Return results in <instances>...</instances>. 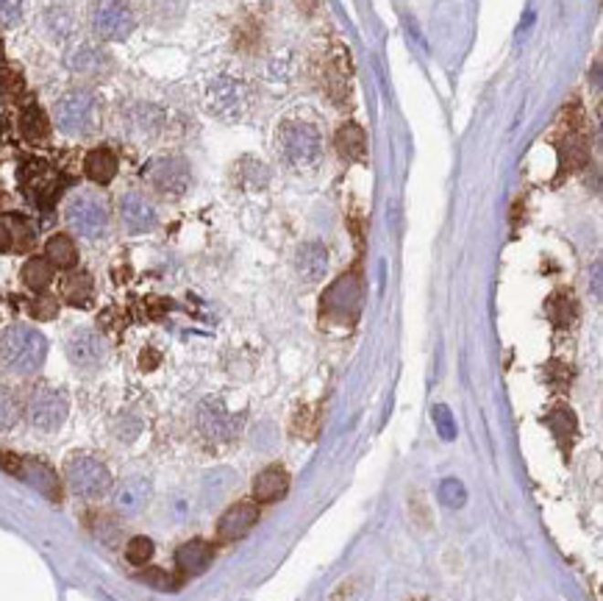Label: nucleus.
<instances>
[{"label": "nucleus", "instance_id": "nucleus-37", "mask_svg": "<svg viewBox=\"0 0 603 601\" xmlns=\"http://www.w3.org/2000/svg\"><path fill=\"white\" fill-rule=\"evenodd\" d=\"M0 64H4V42H0Z\"/></svg>", "mask_w": 603, "mask_h": 601}, {"label": "nucleus", "instance_id": "nucleus-19", "mask_svg": "<svg viewBox=\"0 0 603 601\" xmlns=\"http://www.w3.org/2000/svg\"><path fill=\"white\" fill-rule=\"evenodd\" d=\"M325 271H328V251H325V245L306 242L298 251V274H301V279L314 284V282H320L325 276Z\"/></svg>", "mask_w": 603, "mask_h": 601}, {"label": "nucleus", "instance_id": "nucleus-28", "mask_svg": "<svg viewBox=\"0 0 603 601\" xmlns=\"http://www.w3.org/2000/svg\"><path fill=\"white\" fill-rule=\"evenodd\" d=\"M437 499H439L448 510H459V507H464V501H467V488H464L459 479H442V482H439V490H437Z\"/></svg>", "mask_w": 603, "mask_h": 601}, {"label": "nucleus", "instance_id": "nucleus-23", "mask_svg": "<svg viewBox=\"0 0 603 601\" xmlns=\"http://www.w3.org/2000/svg\"><path fill=\"white\" fill-rule=\"evenodd\" d=\"M53 282V264L45 256H31L23 264V284L34 293H45Z\"/></svg>", "mask_w": 603, "mask_h": 601}, {"label": "nucleus", "instance_id": "nucleus-26", "mask_svg": "<svg viewBox=\"0 0 603 601\" xmlns=\"http://www.w3.org/2000/svg\"><path fill=\"white\" fill-rule=\"evenodd\" d=\"M20 128H23V134L28 140H42V137H48L50 123H48L45 112L39 106H28L20 117Z\"/></svg>", "mask_w": 603, "mask_h": 601}, {"label": "nucleus", "instance_id": "nucleus-4", "mask_svg": "<svg viewBox=\"0 0 603 601\" xmlns=\"http://www.w3.org/2000/svg\"><path fill=\"white\" fill-rule=\"evenodd\" d=\"M64 220L79 237L98 240L109 229V209L92 192H76L64 207Z\"/></svg>", "mask_w": 603, "mask_h": 601}, {"label": "nucleus", "instance_id": "nucleus-34", "mask_svg": "<svg viewBox=\"0 0 603 601\" xmlns=\"http://www.w3.org/2000/svg\"><path fill=\"white\" fill-rule=\"evenodd\" d=\"M143 582H148V585H153V587H159V590H173L175 587V579L170 576V574H164V571H145L143 574Z\"/></svg>", "mask_w": 603, "mask_h": 601}, {"label": "nucleus", "instance_id": "nucleus-36", "mask_svg": "<svg viewBox=\"0 0 603 601\" xmlns=\"http://www.w3.org/2000/svg\"><path fill=\"white\" fill-rule=\"evenodd\" d=\"M9 248H12V234H9L6 223L0 220V253H6Z\"/></svg>", "mask_w": 603, "mask_h": 601}, {"label": "nucleus", "instance_id": "nucleus-7", "mask_svg": "<svg viewBox=\"0 0 603 601\" xmlns=\"http://www.w3.org/2000/svg\"><path fill=\"white\" fill-rule=\"evenodd\" d=\"M279 143H281L284 156H287L295 167L314 165V162L320 159V151H323V143H320L317 128L309 125V123H301V120H290V123L281 125Z\"/></svg>", "mask_w": 603, "mask_h": 601}, {"label": "nucleus", "instance_id": "nucleus-30", "mask_svg": "<svg viewBox=\"0 0 603 601\" xmlns=\"http://www.w3.org/2000/svg\"><path fill=\"white\" fill-rule=\"evenodd\" d=\"M4 223H6V229H9V234H12V248H26V245H31L34 229H31L20 215H9Z\"/></svg>", "mask_w": 603, "mask_h": 601}, {"label": "nucleus", "instance_id": "nucleus-2", "mask_svg": "<svg viewBox=\"0 0 603 601\" xmlns=\"http://www.w3.org/2000/svg\"><path fill=\"white\" fill-rule=\"evenodd\" d=\"M98 95L90 90H70L56 101V125L70 137H84L98 125Z\"/></svg>", "mask_w": 603, "mask_h": 601}, {"label": "nucleus", "instance_id": "nucleus-22", "mask_svg": "<svg viewBox=\"0 0 603 601\" xmlns=\"http://www.w3.org/2000/svg\"><path fill=\"white\" fill-rule=\"evenodd\" d=\"M45 259L53 267H61V271H70V267L79 264V248L67 234H53L45 242Z\"/></svg>", "mask_w": 603, "mask_h": 601}, {"label": "nucleus", "instance_id": "nucleus-13", "mask_svg": "<svg viewBox=\"0 0 603 601\" xmlns=\"http://www.w3.org/2000/svg\"><path fill=\"white\" fill-rule=\"evenodd\" d=\"M120 220L131 234H145L156 229L159 215H156V207L143 192H125L120 198Z\"/></svg>", "mask_w": 603, "mask_h": 601}, {"label": "nucleus", "instance_id": "nucleus-24", "mask_svg": "<svg viewBox=\"0 0 603 601\" xmlns=\"http://www.w3.org/2000/svg\"><path fill=\"white\" fill-rule=\"evenodd\" d=\"M61 293H64L67 304H73V306H87V304L92 301V295H95V284H92V276H90V274H84V271H79V274H70V276L64 279V287H61Z\"/></svg>", "mask_w": 603, "mask_h": 601}, {"label": "nucleus", "instance_id": "nucleus-1", "mask_svg": "<svg viewBox=\"0 0 603 601\" xmlns=\"http://www.w3.org/2000/svg\"><path fill=\"white\" fill-rule=\"evenodd\" d=\"M48 360V340L34 326L15 323L0 338V365L17 376L37 373Z\"/></svg>", "mask_w": 603, "mask_h": 601}, {"label": "nucleus", "instance_id": "nucleus-18", "mask_svg": "<svg viewBox=\"0 0 603 601\" xmlns=\"http://www.w3.org/2000/svg\"><path fill=\"white\" fill-rule=\"evenodd\" d=\"M215 560V552L206 541H186L184 546H178L175 552V565L181 568V574L186 576H197L204 574Z\"/></svg>", "mask_w": 603, "mask_h": 601}, {"label": "nucleus", "instance_id": "nucleus-6", "mask_svg": "<svg viewBox=\"0 0 603 601\" xmlns=\"http://www.w3.org/2000/svg\"><path fill=\"white\" fill-rule=\"evenodd\" d=\"M26 415L34 429L53 432L67 421V415H70V401H67V395L56 387H37L28 395Z\"/></svg>", "mask_w": 603, "mask_h": 601}, {"label": "nucleus", "instance_id": "nucleus-35", "mask_svg": "<svg viewBox=\"0 0 603 601\" xmlns=\"http://www.w3.org/2000/svg\"><path fill=\"white\" fill-rule=\"evenodd\" d=\"M356 593H359V579H348V582H343L337 590L331 593V601H340L343 596H345V601H354Z\"/></svg>", "mask_w": 603, "mask_h": 601}, {"label": "nucleus", "instance_id": "nucleus-16", "mask_svg": "<svg viewBox=\"0 0 603 601\" xmlns=\"http://www.w3.org/2000/svg\"><path fill=\"white\" fill-rule=\"evenodd\" d=\"M197 426L209 440H228L234 435V418L228 415V410L223 407V401L217 398H206L200 401L197 407Z\"/></svg>", "mask_w": 603, "mask_h": 601}, {"label": "nucleus", "instance_id": "nucleus-9", "mask_svg": "<svg viewBox=\"0 0 603 601\" xmlns=\"http://www.w3.org/2000/svg\"><path fill=\"white\" fill-rule=\"evenodd\" d=\"M145 178L151 187L167 198H181L189 189L192 170L184 156H159L145 167Z\"/></svg>", "mask_w": 603, "mask_h": 601}, {"label": "nucleus", "instance_id": "nucleus-15", "mask_svg": "<svg viewBox=\"0 0 603 601\" xmlns=\"http://www.w3.org/2000/svg\"><path fill=\"white\" fill-rule=\"evenodd\" d=\"M259 523V510L250 504V501H239L234 507H228L223 515H220V523H217V538L226 541V543H234V541H242L245 534Z\"/></svg>", "mask_w": 603, "mask_h": 601}, {"label": "nucleus", "instance_id": "nucleus-3", "mask_svg": "<svg viewBox=\"0 0 603 601\" xmlns=\"http://www.w3.org/2000/svg\"><path fill=\"white\" fill-rule=\"evenodd\" d=\"M64 479L76 496H84V499L103 496L111 488V471L106 467V462H100L92 454H73L67 459Z\"/></svg>", "mask_w": 603, "mask_h": 601}, {"label": "nucleus", "instance_id": "nucleus-12", "mask_svg": "<svg viewBox=\"0 0 603 601\" xmlns=\"http://www.w3.org/2000/svg\"><path fill=\"white\" fill-rule=\"evenodd\" d=\"M64 64H67V70L76 73V76L100 79L111 70V56L95 42H79V45H73L70 50H67Z\"/></svg>", "mask_w": 603, "mask_h": 601}, {"label": "nucleus", "instance_id": "nucleus-25", "mask_svg": "<svg viewBox=\"0 0 603 601\" xmlns=\"http://www.w3.org/2000/svg\"><path fill=\"white\" fill-rule=\"evenodd\" d=\"M45 26H48V34H50L53 39H67V37L73 34V28H76V20H73V12H70V9L53 6V9H48V15H45Z\"/></svg>", "mask_w": 603, "mask_h": 601}, {"label": "nucleus", "instance_id": "nucleus-31", "mask_svg": "<svg viewBox=\"0 0 603 601\" xmlns=\"http://www.w3.org/2000/svg\"><path fill=\"white\" fill-rule=\"evenodd\" d=\"M431 415H434V426H437L439 437H442V440H453V437H456V421H453L450 410H448L445 404H437Z\"/></svg>", "mask_w": 603, "mask_h": 601}, {"label": "nucleus", "instance_id": "nucleus-21", "mask_svg": "<svg viewBox=\"0 0 603 601\" xmlns=\"http://www.w3.org/2000/svg\"><path fill=\"white\" fill-rule=\"evenodd\" d=\"M337 151L348 162H359L367 156V140H365V128L356 123H345L337 131Z\"/></svg>", "mask_w": 603, "mask_h": 601}, {"label": "nucleus", "instance_id": "nucleus-32", "mask_svg": "<svg viewBox=\"0 0 603 601\" xmlns=\"http://www.w3.org/2000/svg\"><path fill=\"white\" fill-rule=\"evenodd\" d=\"M23 17V0H0V26H17Z\"/></svg>", "mask_w": 603, "mask_h": 601}, {"label": "nucleus", "instance_id": "nucleus-27", "mask_svg": "<svg viewBox=\"0 0 603 601\" xmlns=\"http://www.w3.org/2000/svg\"><path fill=\"white\" fill-rule=\"evenodd\" d=\"M20 421V401L12 390L0 387V432L15 429Z\"/></svg>", "mask_w": 603, "mask_h": 601}, {"label": "nucleus", "instance_id": "nucleus-5", "mask_svg": "<svg viewBox=\"0 0 603 601\" xmlns=\"http://www.w3.org/2000/svg\"><path fill=\"white\" fill-rule=\"evenodd\" d=\"M92 31L106 42H122L137 28V17L128 0H95L90 9Z\"/></svg>", "mask_w": 603, "mask_h": 601}, {"label": "nucleus", "instance_id": "nucleus-20", "mask_svg": "<svg viewBox=\"0 0 603 601\" xmlns=\"http://www.w3.org/2000/svg\"><path fill=\"white\" fill-rule=\"evenodd\" d=\"M117 167H120V162H117L114 151H109V148H95L84 159V173L95 184H109L117 176Z\"/></svg>", "mask_w": 603, "mask_h": 601}, {"label": "nucleus", "instance_id": "nucleus-14", "mask_svg": "<svg viewBox=\"0 0 603 601\" xmlns=\"http://www.w3.org/2000/svg\"><path fill=\"white\" fill-rule=\"evenodd\" d=\"M153 499V485L148 477H128L114 490V510L120 515H140Z\"/></svg>", "mask_w": 603, "mask_h": 601}, {"label": "nucleus", "instance_id": "nucleus-10", "mask_svg": "<svg viewBox=\"0 0 603 601\" xmlns=\"http://www.w3.org/2000/svg\"><path fill=\"white\" fill-rule=\"evenodd\" d=\"M206 106L212 114L234 120L248 109V87L239 79L220 76V79L209 81V87H206Z\"/></svg>", "mask_w": 603, "mask_h": 601}, {"label": "nucleus", "instance_id": "nucleus-11", "mask_svg": "<svg viewBox=\"0 0 603 601\" xmlns=\"http://www.w3.org/2000/svg\"><path fill=\"white\" fill-rule=\"evenodd\" d=\"M67 360L81 370H95L106 360V340L90 326L76 328L70 338H67Z\"/></svg>", "mask_w": 603, "mask_h": 601}, {"label": "nucleus", "instance_id": "nucleus-8", "mask_svg": "<svg viewBox=\"0 0 603 601\" xmlns=\"http://www.w3.org/2000/svg\"><path fill=\"white\" fill-rule=\"evenodd\" d=\"M0 467H4L6 474L20 477L31 488H37L45 499H50V501L61 499V485H58V477H56V471H53L50 465H45L39 459H31V456L0 454Z\"/></svg>", "mask_w": 603, "mask_h": 601}, {"label": "nucleus", "instance_id": "nucleus-29", "mask_svg": "<svg viewBox=\"0 0 603 601\" xmlns=\"http://www.w3.org/2000/svg\"><path fill=\"white\" fill-rule=\"evenodd\" d=\"M125 557H128L131 565H148V560L153 557V541L145 538V534L131 538L128 546H125Z\"/></svg>", "mask_w": 603, "mask_h": 601}, {"label": "nucleus", "instance_id": "nucleus-17", "mask_svg": "<svg viewBox=\"0 0 603 601\" xmlns=\"http://www.w3.org/2000/svg\"><path fill=\"white\" fill-rule=\"evenodd\" d=\"M290 490V477L281 465H270L253 479V499L259 504H273L281 501Z\"/></svg>", "mask_w": 603, "mask_h": 601}, {"label": "nucleus", "instance_id": "nucleus-33", "mask_svg": "<svg viewBox=\"0 0 603 601\" xmlns=\"http://www.w3.org/2000/svg\"><path fill=\"white\" fill-rule=\"evenodd\" d=\"M31 315L39 317V320H50V317H56V315H58V304H56V298H50V295H39V298L31 304Z\"/></svg>", "mask_w": 603, "mask_h": 601}]
</instances>
